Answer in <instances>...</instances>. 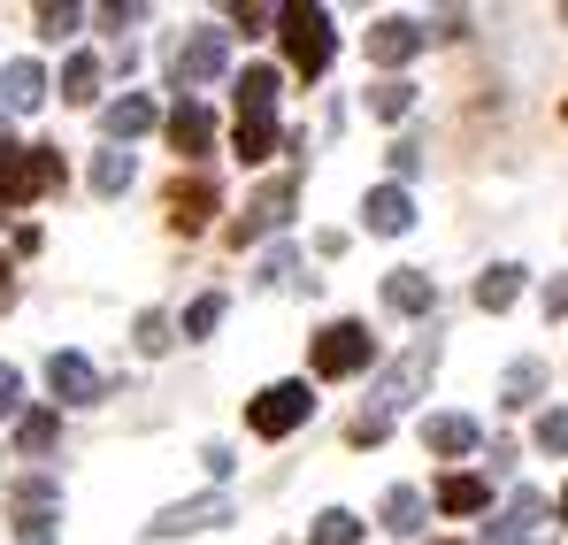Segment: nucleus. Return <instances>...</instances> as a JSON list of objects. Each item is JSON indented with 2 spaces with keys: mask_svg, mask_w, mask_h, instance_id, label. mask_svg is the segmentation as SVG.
Masks as SVG:
<instances>
[{
  "mask_svg": "<svg viewBox=\"0 0 568 545\" xmlns=\"http://www.w3.org/2000/svg\"><path fill=\"white\" fill-rule=\"evenodd\" d=\"M223 323V292H207V300H192V315H185V339H207Z\"/></svg>",
  "mask_w": 568,
  "mask_h": 545,
  "instance_id": "obj_30",
  "label": "nucleus"
},
{
  "mask_svg": "<svg viewBox=\"0 0 568 545\" xmlns=\"http://www.w3.org/2000/svg\"><path fill=\"white\" fill-rule=\"evenodd\" d=\"M54 184H62V154L54 147H8L0 154V208H23V200H39Z\"/></svg>",
  "mask_w": 568,
  "mask_h": 545,
  "instance_id": "obj_3",
  "label": "nucleus"
},
{
  "mask_svg": "<svg viewBox=\"0 0 568 545\" xmlns=\"http://www.w3.org/2000/svg\"><path fill=\"white\" fill-rule=\"evenodd\" d=\"M430 369H438V346H430V339H415V346H407V354H399V362H392V369L377 376V384H369V400H377V415H384V423H392V415H399L407 400H423Z\"/></svg>",
  "mask_w": 568,
  "mask_h": 545,
  "instance_id": "obj_4",
  "label": "nucleus"
},
{
  "mask_svg": "<svg viewBox=\"0 0 568 545\" xmlns=\"http://www.w3.org/2000/svg\"><path fill=\"white\" fill-rule=\"evenodd\" d=\"M284 276H292V246H277V254L262 262V284H284Z\"/></svg>",
  "mask_w": 568,
  "mask_h": 545,
  "instance_id": "obj_36",
  "label": "nucleus"
},
{
  "mask_svg": "<svg viewBox=\"0 0 568 545\" xmlns=\"http://www.w3.org/2000/svg\"><path fill=\"white\" fill-rule=\"evenodd\" d=\"M277 23H284V54H292V70H300V78H323L331 54H338L331 16H323V8H284Z\"/></svg>",
  "mask_w": 568,
  "mask_h": 545,
  "instance_id": "obj_2",
  "label": "nucleus"
},
{
  "mask_svg": "<svg viewBox=\"0 0 568 545\" xmlns=\"http://www.w3.org/2000/svg\"><path fill=\"white\" fill-rule=\"evenodd\" d=\"M484 499H491L484 476H446V484H438V507H446V515H476Z\"/></svg>",
  "mask_w": 568,
  "mask_h": 545,
  "instance_id": "obj_24",
  "label": "nucleus"
},
{
  "mask_svg": "<svg viewBox=\"0 0 568 545\" xmlns=\"http://www.w3.org/2000/svg\"><path fill=\"white\" fill-rule=\"evenodd\" d=\"M423 446L446 454V461H462V454H476V423L469 415H430V423H423Z\"/></svg>",
  "mask_w": 568,
  "mask_h": 545,
  "instance_id": "obj_17",
  "label": "nucleus"
},
{
  "mask_svg": "<svg viewBox=\"0 0 568 545\" xmlns=\"http://www.w3.org/2000/svg\"><path fill=\"white\" fill-rule=\"evenodd\" d=\"M231 70V31H192L185 47L170 54V78H178V92H200V85H215Z\"/></svg>",
  "mask_w": 568,
  "mask_h": 545,
  "instance_id": "obj_7",
  "label": "nucleus"
},
{
  "mask_svg": "<svg viewBox=\"0 0 568 545\" xmlns=\"http://www.w3.org/2000/svg\"><path fill=\"white\" fill-rule=\"evenodd\" d=\"M307 545H362V515L323 507V515H315V531H307Z\"/></svg>",
  "mask_w": 568,
  "mask_h": 545,
  "instance_id": "obj_22",
  "label": "nucleus"
},
{
  "mask_svg": "<svg viewBox=\"0 0 568 545\" xmlns=\"http://www.w3.org/2000/svg\"><path fill=\"white\" fill-rule=\"evenodd\" d=\"M515 292H523V270H515V262H499V270H484V276H476V307H484V315L515 307Z\"/></svg>",
  "mask_w": 568,
  "mask_h": 545,
  "instance_id": "obj_21",
  "label": "nucleus"
},
{
  "mask_svg": "<svg viewBox=\"0 0 568 545\" xmlns=\"http://www.w3.org/2000/svg\"><path fill=\"white\" fill-rule=\"evenodd\" d=\"M369 362H377V339H369V323H331V331L307 346V369H315V376H362Z\"/></svg>",
  "mask_w": 568,
  "mask_h": 545,
  "instance_id": "obj_5",
  "label": "nucleus"
},
{
  "mask_svg": "<svg viewBox=\"0 0 568 545\" xmlns=\"http://www.w3.org/2000/svg\"><path fill=\"white\" fill-rule=\"evenodd\" d=\"M423 515H430V507H423V492H415V484L384 492V531H392V538H415V531H423Z\"/></svg>",
  "mask_w": 568,
  "mask_h": 545,
  "instance_id": "obj_20",
  "label": "nucleus"
},
{
  "mask_svg": "<svg viewBox=\"0 0 568 545\" xmlns=\"http://www.w3.org/2000/svg\"><path fill=\"white\" fill-rule=\"evenodd\" d=\"M207 215H215V184L207 178H178L170 184V231H207Z\"/></svg>",
  "mask_w": 568,
  "mask_h": 545,
  "instance_id": "obj_12",
  "label": "nucleus"
},
{
  "mask_svg": "<svg viewBox=\"0 0 568 545\" xmlns=\"http://www.w3.org/2000/svg\"><path fill=\"white\" fill-rule=\"evenodd\" d=\"M231 147H239V162H246V170H254V162H270V154H277V108H239Z\"/></svg>",
  "mask_w": 568,
  "mask_h": 545,
  "instance_id": "obj_13",
  "label": "nucleus"
},
{
  "mask_svg": "<svg viewBox=\"0 0 568 545\" xmlns=\"http://www.w3.org/2000/svg\"><path fill=\"white\" fill-rule=\"evenodd\" d=\"M384 431H392V423H384V415H362V423H354V446H377Z\"/></svg>",
  "mask_w": 568,
  "mask_h": 545,
  "instance_id": "obj_37",
  "label": "nucleus"
},
{
  "mask_svg": "<svg viewBox=\"0 0 568 545\" xmlns=\"http://www.w3.org/2000/svg\"><path fill=\"white\" fill-rule=\"evenodd\" d=\"M8 507H16V538L23 545H54V531H62V492H54L47 476L8 484Z\"/></svg>",
  "mask_w": 568,
  "mask_h": 545,
  "instance_id": "obj_6",
  "label": "nucleus"
},
{
  "mask_svg": "<svg viewBox=\"0 0 568 545\" xmlns=\"http://www.w3.org/2000/svg\"><path fill=\"white\" fill-rule=\"evenodd\" d=\"M16 407H23V376L0 362V415H16Z\"/></svg>",
  "mask_w": 568,
  "mask_h": 545,
  "instance_id": "obj_35",
  "label": "nucleus"
},
{
  "mask_svg": "<svg viewBox=\"0 0 568 545\" xmlns=\"http://www.w3.org/2000/svg\"><path fill=\"white\" fill-rule=\"evenodd\" d=\"M284 215H292V178H277V184H262L254 200H246V215L231 223V246H254V239H270Z\"/></svg>",
  "mask_w": 568,
  "mask_h": 545,
  "instance_id": "obj_8",
  "label": "nucleus"
},
{
  "mask_svg": "<svg viewBox=\"0 0 568 545\" xmlns=\"http://www.w3.org/2000/svg\"><path fill=\"white\" fill-rule=\"evenodd\" d=\"M430 300H438V284L423 270H392L384 276V307H399V315H430Z\"/></svg>",
  "mask_w": 568,
  "mask_h": 545,
  "instance_id": "obj_15",
  "label": "nucleus"
},
{
  "mask_svg": "<svg viewBox=\"0 0 568 545\" xmlns=\"http://www.w3.org/2000/svg\"><path fill=\"white\" fill-rule=\"evenodd\" d=\"M423 23H407V16H384L377 31H369V62H384V70H399V62H415L423 54Z\"/></svg>",
  "mask_w": 568,
  "mask_h": 545,
  "instance_id": "obj_10",
  "label": "nucleus"
},
{
  "mask_svg": "<svg viewBox=\"0 0 568 545\" xmlns=\"http://www.w3.org/2000/svg\"><path fill=\"white\" fill-rule=\"evenodd\" d=\"M123 184H131V154H123V147H108V154L93 162V192H108V200H115Z\"/></svg>",
  "mask_w": 568,
  "mask_h": 545,
  "instance_id": "obj_28",
  "label": "nucleus"
},
{
  "mask_svg": "<svg viewBox=\"0 0 568 545\" xmlns=\"http://www.w3.org/2000/svg\"><path fill=\"white\" fill-rule=\"evenodd\" d=\"M8 300H16V284H8V262H0V307H8Z\"/></svg>",
  "mask_w": 568,
  "mask_h": 545,
  "instance_id": "obj_39",
  "label": "nucleus"
},
{
  "mask_svg": "<svg viewBox=\"0 0 568 545\" xmlns=\"http://www.w3.org/2000/svg\"><path fill=\"white\" fill-rule=\"evenodd\" d=\"M392 170L415 178V170H423V139H399V147H392Z\"/></svg>",
  "mask_w": 568,
  "mask_h": 545,
  "instance_id": "obj_34",
  "label": "nucleus"
},
{
  "mask_svg": "<svg viewBox=\"0 0 568 545\" xmlns=\"http://www.w3.org/2000/svg\"><path fill=\"white\" fill-rule=\"evenodd\" d=\"M407 108H415V85H407V78H377V85H369V115H384V123H399Z\"/></svg>",
  "mask_w": 568,
  "mask_h": 545,
  "instance_id": "obj_23",
  "label": "nucleus"
},
{
  "mask_svg": "<svg viewBox=\"0 0 568 545\" xmlns=\"http://www.w3.org/2000/svg\"><path fill=\"white\" fill-rule=\"evenodd\" d=\"M39 31H47V39H62V31H78V8H39Z\"/></svg>",
  "mask_w": 568,
  "mask_h": 545,
  "instance_id": "obj_33",
  "label": "nucleus"
},
{
  "mask_svg": "<svg viewBox=\"0 0 568 545\" xmlns=\"http://www.w3.org/2000/svg\"><path fill=\"white\" fill-rule=\"evenodd\" d=\"M561 523H568V492H561Z\"/></svg>",
  "mask_w": 568,
  "mask_h": 545,
  "instance_id": "obj_40",
  "label": "nucleus"
},
{
  "mask_svg": "<svg viewBox=\"0 0 568 545\" xmlns=\"http://www.w3.org/2000/svg\"><path fill=\"white\" fill-rule=\"evenodd\" d=\"M139 354H170V315H139Z\"/></svg>",
  "mask_w": 568,
  "mask_h": 545,
  "instance_id": "obj_31",
  "label": "nucleus"
},
{
  "mask_svg": "<svg viewBox=\"0 0 568 545\" xmlns=\"http://www.w3.org/2000/svg\"><path fill=\"white\" fill-rule=\"evenodd\" d=\"M546 315H568V276H554V284H546Z\"/></svg>",
  "mask_w": 568,
  "mask_h": 545,
  "instance_id": "obj_38",
  "label": "nucleus"
},
{
  "mask_svg": "<svg viewBox=\"0 0 568 545\" xmlns=\"http://www.w3.org/2000/svg\"><path fill=\"white\" fill-rule=\"evenodd\" d=\"M239 108H277V70H270V62H254V70L239 78Z\"/></svg>",
  "mask_w": 568,
  "mask_h": 545,
  "instance_id": "obj_27",
  "label": "nucleus"
},
{
  "mask_svg": "<svg viewBox=\"0 0 568 545\" xmlns=\"http://www.w3.org/2000/svg\"><path fill=\"white\" fill-rule=\"evenodd\" d=\"M100 123H108V139L123 147V139H139V131H154V100H146V92H123V100H115V108H108Z\"/></svg>",
  "mask_w": 568,
  "mask_h": 545,
  "instance_id": "obj_19",
  "label": "nucleus"
},
{
  "mask_svg": "<svg viewBox=\"0 0 568 545\" xmlns=\"http://www.w3.org/2000/svg\"><path fill=\"white\" fill-rule=\"evenodd\" d=\"M54 438H62V415H47V407H39V415H23V423H16V446H23V454H47V446H54Z\"/></svg>",
  "mask_w": 568,
  "mask_h": 545,
  "instance_id": "obj_26",
  "label": "nucleus"
},
{
  "mask_svg": "<svg viewBox=\"0 0 568 545\" xmlns=\"http://www.w3.org/2000/svg\"><path fill=\"white\" fill-rule=\"evenodd\" d=\"M215 523H231V492H207V499L170 507V515L154 523V538H185V531H215Z\"/></svg>",
  "mask_w": 568,
  "mask_h": 545,
  "instance_id": "obj_11",
  "label": "nucleus"
},
{
  "mask_svg": "<svg viewBox=\"0 0 568 545\" xmlns=\"http://www.w3.org/2000/svg\"><path fill=\"white\" fill-rule=\"evenodd\" d=\"M307 415H315L307 376H284V384H270V392H254V400H246V431H254V438H292Z\"/></svg>",
  "mask_w": 568,
  "mask_h": 545,
  "instance_id": "obj_1",
  "label": "nucleus"
},
{
  "mask_svg": "<svg viewBox=\"0 0 568 545\" xmlns=\"http://www.w3.org/2000/svg\"><path fill=\"white\" fill-rule=\"evenodd\" d=\"M47 384H54V400H70V407L108 400V376H100L85 354H54V362H47Z\"/></svg>",
  "mask_w": 568,
  "mask_h": 545,
  "instance_id": "obj_9",
  "label": "nucleus"
},
{
  "mask_svg": "<svg viewBox=\"0 0 568 545\" xmlns=\"http://www.w3.org/2000/svg\"><path fill=\"white\" fill-rule=\"evenodd\" d=\"M93 92H100V62H93V54H70V62H62V100L85 108Z\"/></svg>",
  "mask_w": 568,
  "mask_h": 545,
  "instance_id": "obj_25",
  "label": "nucleus"
},
{
  "mask_svg": "<svg viewBox=\"0 0 568 545\" xmlns=\"http://www.w3.org/2000/svg\"><path fill=\"white\" fill-rule=\"evenodd\" d=\"M207 139H215V115H207L200 100H178V115H170V147H178V154H207Z\"/></svg>",
  "mask_w": 568,
  "mask_h": 545,
  "instance_id": "obj_18",
  "label": "nucleus"
},
{
  "mask_svg": "<svg viewBox=\"0 0 568 545\" xmlns=\"http://www.w3.org/2000/svg\"><path fill=\"white\" fill-rule=\"evenodd\" d=\"M362 223H369V231H384V239H399V231L415 223V200H407L399 184H377V192L362 200Z\"/></svg>",
  "mask_w": 568,
  "mask_h": 545,
  "instance_id": "obj_14",
  "label": "nucleus"
},
{
  "mask_svg": "<svg viewBox=\"0 0 568 545\" xmlns=\"http://www.w3.org/2000/svg\"><path fill=\"white\" fill-rule=\"evenodd\" d=\"M39 100H47V70H39V62H8V70H0V108L23 115V108H39Z\"/></svg>",
  "mask_w": 568,
  "mask_h": 545,
  "instance_id": "obj_16",
  "label": "nucleus"
},
{
  "mask_svg": "<svg viewBox=\"0 0 568 545\" xmlns=\"http://www.w3.org/2000/svg\"><path fill=\"white\" fill-rule=\"evenodd\" d=\"M538 384H546V369H538V362H515L499 392H507V407H530V392H538Z\"/></svg>",
  "mask_w": 568,
  "mask_h": 545,
  "instance_id": "obj_29",
  "label": "nucleus"
},
{
  "mask_svg": "<svg viewBox=\"0 0 568 545\" xmlns=\"http://www.w3.org/2000/svg\"><path fill=\"white\" fill-rule=\"evenodd\" d=\"M538 446H546V454H568V415H561V407L538 415Z\"/></svg>",
  "mask_w": 568,
  "mask_h": 545,
  "instance_id": "obj_32",
  "label": "nucleus"
}]
</instances>
